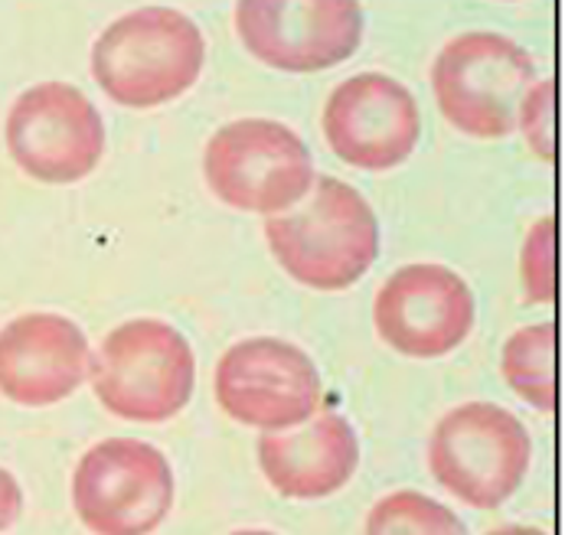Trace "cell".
Listing matches in <instances>:
<instances>
[{
    "label": "cell",
    "instance_id": "6",
    "mask_svg": "<svg viewBox=\"0 0 565 535\" xmlns=\"http://www.w3.org/2000/svg\"><path fill=\"white\" fill-rule=\"evenodd\" d=\"M203 173L226 206L275 216L308 193L315 183V160L288 125L271 118H243L223 125L210 138Z\"/></svg>",
    "mask_w": 565,
    "mask_h": 535
},
{
    "label": "cell",
    "instance_id": "3",
    "mask_svg": "<svg viewBox=\"0 0 565 535\" xmlns=\"http://www.w3.org/2000/svg\"><path fill=\"white\" fill-rule=\"evenodd\" d=\"M98 402L125 421L158 425L186 408L196 385V360L186 336L154 317L115 327L88 360Z\"/></svg>",
    "mask_w": 565,
    "mask_h": 535
},
{
    "label": "cell",
    "instance_id": "9",
    "mask_svg": "<svg viewBox=\"0 0 565 535\" xmlns=\"http://www.w3.org/2000/svg\"><path fill=\"white\" fill-rule=\"evenodd\" d=\"M216 402L248 428H298L318 415L321 373L301 346L278 336H252L223 353Z\"/></svg>",
    "mask_w": 565,
    "mask_h": 535
},
{
    "label": "cell",
    "instance_id": "18",
    "mask_svg": "<svg viewBox=\"0 0 565 535\" xmlns=\"http://www.w3.org/2000/svg\"><path fill=\"white\" fill-rule=\"evenodd\" d=\"M553 105H556V85L533 82V88L526 92L520 115H516V128H523L530 148L543 160L556 157V108Z\"/></svg>",
    "mask_w": 565,
    "mask_h": 535
},
{
    "label": "cell",
    "instance_id": "4",
    "mask_svg": "<svg viewBox=\"0 0 565 535\" xmlns=\"http://www.w3.org/2000/svg\"><path fill=\"white\" fill-rule=\"evenodd\" d=\"M533 82V56L510 36L490 30L455 36L431 66V88L441 115L471 138L513 135Z\"/></svg>",
    "mask_w": 565,
    "mask_h": 535
},
{
    "label": "cell",
    "instance_id": "13",
    "mask_svg": "<svg viewBox=\"0 0 565 535\" xmlns=\"http://www.w3.org/2000/svg\"><path fill=\"white\" fill-rule=\"evenodd\" d=\"M88 340L63 313H23L0 330V392L26 408L70 398L88 379Z\"/></svg>",
    "mask_w": 565,
    "mask_h": 535
},
{
    "label": "cell",
    "instance_id": "14",
    "mask_svg": "<svg viewBox=\"0 0 565 535\" xmlns=\"http://www.w3.org/2000/svg\"><path fill=\"white\" fill-rule=\"evenodd\" d=\"M258 463L265 480L291 500H321L353 477L360 463V441L353 425L323 411L308 428L288 435H262Z\"/></svg>",
    "mask_w": 565,
    "mask_h": 535
},
{
    "label": "cell",
    "instance_id": "19",
    "mask_svg": "<svg viewBox=\"0 0 565 535\" xmlns=\"http://www.w3.org/2000/svg\"><path fill=\"white\" fill-rule=\"evenodd\" d=\"M20 510H23V490H20V483H17L10 473L0 467V533L10 529V526L17 523Z\"/></svg>",
    "mask_w": 565,
    "mask_h": 535
},
{
    "label": "cell",
    "instance_id": "8",
    "mask_svg": "<svg viewBox=\"0 0 565 535\" xmlns=\"http://www.w3.org/2000/svg\"><path fill=\"white\" fill-rule=\"evenodd\" d=\"M3 141L26 176L63 186L98 167L105 121L76 85L40 82L10 105Z\"/></svg>",
    "mask_w": 565,
    "mask_h": 535
},
{
    "label": "cell",
    "instance_id": "1",
    "mask_svg": "<svg viewBox=\"0 0 565 535\" xmlns=\"http://www.w3.org/2000/svg\"><path fill=\"white\" fill-rule=\"evenodd\" d=\"M265 238L278 265L315 291L350 288L380 255L373 206L337 176H315L291 210L268 216Z\"/></svg>",
    "mask_w": 565,
    "mask_h": 535
},
{
    "label": "cell",
    "instance_id": "17",
    "mask_svg": "<svg viewBox=\"0 0 565 535\" xmlns=\"http://www.w3.org/2000/svg\"><path fill=\"white\" fill-rule=\"evenodd\" d=\"M523 281L530 301L556 298V220H540L523 245Z\"/></svg>",
    "mask_w": 565,
    "mask_h": 535
},
{
    "label": "cell",
    "instance_id": "12",
    "mask_svg": "<svg viewBox=\"0 0 565 535\" xmlns=\"http://www.w3.org/2000/svg\"><path fill=\"white\" fill-rule=\"evenodd\" d=\"M422 115L399 78L360 73L343 78L323 105L330 151L356 170H393L412 157Z\"/></svg>",
    "mask_w": 565,
    "mask_h": 535
},
{
    "label": "cell",
    "instance_id": "16",
    "mask_svg": "<svg viewBox=\"0 0 565 535\" xmlns=\"http://www.w3.org/2000/svg\"><path fill=\"white\" fill-rule=\"evenodd\" d=\"M366 535H468V529L438 500L415 490H396L370 510Z\"/></svg>",
    "mask_w": 565,
    "mask_h": 535
},
{
    "label": "cell",
    "instance_id": "11",
    "mask_svg": "<svg viewBox=\"0 0 565 535\" xmlns=\"http://www.w3.org/2000/svg\"><path fill=\"white\" fill-rule=\"evenodd\" d=\"M475 317L468 281L435 261L393 271L373 304L376 333L412 360H438L458 350L471 336Z\"/></svg>",
    "mask_w": 565,
    "mask_h": 535
},
{
    "label": "cell",
    "instance_id": "10",
    "mask_svg": "<svg viewBox=\"0 0 565 535\" xmlns=\"http://www.w3.org/2000/svg\"><path fill=\"white\" fill-rule=\"evenodd\" d=\"M236 33L271 69L321 73L356 53L363 7L360 0H239Z\"/></svg>",
    "mask_w": 565,
    "mask_h": 535
},
{
    "label": "cell",
    "instance_id": "7",
    "mask_svg": "<svg viewBox=\"0 0 565 535\" xmlns=\"http://www.w3.org/2000/svg\"><path fill=\"white\" fill-rule=\"evenodd\" d=\"M73 506L95 535L154 533L173 506V470L148 441L108 438L79 460Z\"/></svg>",
    "mask_w": 565,
    "mask_h": 535
},
{
    "label": "cell",
    "instance_id": "2",
    "mask_svg": "<svg viewBox=\"0 0 565 535\" xmlns=\"http://www.w3.org/2000/svg\"><path fill=\"white\" fill-rule=\"evenodd\" d=\"M206 40L173 7H141L105 26L92 46V76L125 108H158L180 98L203 73Z\"/></svg>",
    "mask_w": 565,
    "mask_h": 535
},
{
    "label": "cell",
    "instance_id": "5",
    "mask_svg": "<svg viewBox=\"0 0 565 535\" xmlns=\"http://www.w3.org/2000/svg\"><path fill=\"white\" fill-rule=\"evenodd\" d=\"M530 460L533 441L526 425L493 402L451 408L431 431L428 445L435 480L478 510L507 503L526 480Z\"/></svg>",
    "mask_w": 565,
    "mask_h": 535
},
{
    "label": "cell",
    "instance_id": "21",
    "mask_svg": "<svg viewBox=\"0 0 565 535\" xmlns=\"http://www.w3.org/2000/svg\"><path fill=\"white\" fill-rule=\"evenodd\" d=\"M233 535H275V533H262V529H243V533H233Z\"/></svg>",
    "mask_w": 565,
    "mask_h": 535
},
{
    "label": "cell",
    "instance_id": "15",
    "mask_svg": "<svg viewBox=\"0 0 565 535\" xmlns=\"http://www.w3.org/2000/svg\"><path fill=\"white\" fill-rule=\"evenodd\" d=\"M503 379L536 411H556V327L533 323L503 346Z\"/></svg>",
    "mask_w": 565,
    "mask_h": 535
},
{
    "label": "cell",
    "instance_id": "20",
    "mask_svg": "<svg viewBox=\"0 0 565 535\" xmlns=\"http://www.w3.org/2000/svg\"><path fill=\"white\" fill-rule=\"evenodd\" d=\"M487 535H546L543 529H533V526H503V529H493Z\"/></svg>",
    "mask_w": 565,
    "mask_h": 535
}]
</instances>
